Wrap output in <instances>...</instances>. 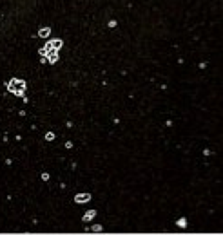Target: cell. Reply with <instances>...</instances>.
Masks as SVG:
<instances>
[{"label":"cell","instance_id":"obj_3","mask_svg":"<svg viewBox=\"0 0 223 235\" xmlns=\"http://www.w3.org/2000/svg\"><path fill=\"white\" fill-rule=\"evenodd\" d=\"M74 201H76V203H87V201H91V193H76V195H74Z\"/></svg>","mask_w":223,"mask_h":235},{"label":"cell","instance_id":"obj_4","mask_svg":"<svg viewBox=\"0 0 223 235\" xmlns=\"http://www.w3.org/2000/svg\"><path fill=\"white\" fill-rule=\"evenodd\" d=\"M49 35H51V27H42L38 31V36L40 38H49Z\"/></svg>","mask_w":223,"mask_h":235},{"label":"cell","instance_id":"obj_2","mask_svg":"<svg viewBox=\"0 0 223 235\" xmlns=\"http://www.w3.org/2000/svg\"><path fill=\"white\" fill-rule=\"evenodd\" d=\"M62 45H64V42L60 38H53V40H49V42L45 44L44 49H40V54H42V56H49L51 52H58Z\"/></svg>","mask_w":223,"mask_h":235},{"label":"cell","instance_id":"obj_10","mask_svg":"<svg viewBox=\"0 0 223 235\" xmlns=\"http://www.w3.org/2000/svg\"><path fill=\"white\" fill-rule=\"evenodd\" d=\"M49 179V174H42V181H47Z\"/></svg>","mask_w":223,"mask_h":235},{"label":"cell","instance_id":"obj_8","mask_svg":"<svg viewBox=\"0 0 223 235\" xmlns=\"http://www.w3.org/2000/svg\"><path fill=\"white\" fill-rule=\"evenodd\" d=\"M45 139H47V141H53V139H55V134H53V132H47V134H45Z\"/></svg>","mask_w":223,"mask_h":235},{"label":"cell","instance_id":"obj_7","mask_svg":"<svg viewBox=\"0 0 223 235\" xmlns=\"http://www.w3.org/2000/svg\"><path fill=\"white\" fill-rule=\"evenodd\" d=\"M91 232H94V233H100V232H102V226H100V224L93 226V228H91Z\"/></svg>","mask_w":223,"mask_h":235},{"label":"cell","instance_id":"obj_1","mask_svg":"<svg viewBox=\"0 0 223 235\" xmlns=\"http://www.w3.org/2000/svg\"><path fill=\"white\" fill-rule=\"evenodd\" d=\"M8 91L11 94H15V96H24L25 94V82L20 78H13L8 83Z\"/></svg>","mask_w":223,"mask_h":235},{"label":"cell","instance_id":"obj_5","mask_svg":"<svg viewBox=\"0 0 223 235\" xmlns=\"http://www.w3.org/2000/svg\"><path fill=\"white\" fill-rule=\"evenodd\" d=\"M93 217H96V212H94V210L85 212V215H84V223H89V221H93Z\"/></svg>","mask_w":223,"mask_h":235},{"label":"cell","instance_id":"obj_6","mask_svg":"<svg viewBox=\"0 0 223 235\" xmlns=\"http://www.w3.org/2000/svg\"><path fill=\"white\" fill-rule=\"evenodd\" d=\"M47 58H49V63H56L58 62V52H51Z\"/></svg>","mask_w":223,"mask_h":235},{"label":"cell","instance_id":"obj_9","mask_svg":"<svg viewBox=\"0 0 223 235\" xmlns=\"http://www.w3.org/2000/svg\"><path fill=\"white\" fill-rule=\"evenodd\" d=\"M176 224H178V226H181V228H185V226H187V221H185V219H180Z\"/></svg>","mask_w":223,"mask_h":235}]
</instances>
